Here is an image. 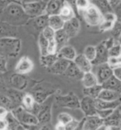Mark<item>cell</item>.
Wrapping results in <instances>:
<instances>
[{
  "label": "cell",
  "mask_w": 121,
  "mask_h": 130,
  "mask_svg": "<svg viewBox=\"0 0 121 130\" xmlns=\"http://www.w3.org/2000/svg\"><path fill=\"white\" fill-rule=\"evenodd\" d=\"M112 75L119 80H121V67L117 66L112 69Z\"/></svg>",
  "instance_id": "816d5d0a"
},
{
  "label": "cell",
  "mask_w": 121,
  "mask_h": 130,
  "mask_svg": "<svg viewBox=\"0 0 121 130\" xmlns=\"http://www.w3.org/2000/svg\"><path fill=\"white\" fill-rule=\"evenodd\" d=\"M38 43H39V48L40 52V56H44L48 54V41L44 37V36L40 33L38 36Z\"/></svg>",
  "instance_id": "f35d334b"
},
{
  "label": "cell",
  "mask_w": 121,
  "mask_h": 130,
  "mask_svg": "<svg viewBox=\"0 0 121 130\" xmlns=\"http://www.w3.org/2000/svg\"><path fill=\"white\" fill-rule=\"evenodd\" d=\"M107 1H108V3H110V5L111 6V7L115 8L118 5H119L121 0H107Z\"/></svg>",
  "instance_id": "680465c9"
},
{
  "label": "cell",
  "mask_w": 121,
  "mask_h": 130,
  "mask_svg": "<svg viewBox=\"0 0 121 130\" xmlns=\"http://www.w3.org/2000/svg\"><path fill=\"white\" fill-rule=\"evenodd\" d=\"M80 109L86 116L96 115V107L95 104V99L84 96L80 101Z\"/></svg>",
  "instance_id": "7c38bea8"
},
{
  "label": "cell",
  "mask_w": 121,
  "mask_h": 130,
  "mask_svg": "<svg viewBox=\"0 0 121 130\" xmlns=\"http://www.w3.org/2000/svg\"><path fill=\"white\" fill-rule=\"evenodd\" d=\"M64 74L75 79H82L83 76V73L78 68V66L74 64V61H70Z\"/></svg>",
  "instance_id": "f546056e"
},
{
  "label": "cell",
  "mask_w": 121,
  "mask_h": 130,
  "mask_svg": "<svg viewBox=\"0 0 121 130\" xmlns=\"http://www.w3.org/2000/svg\"><path fill=\"white\" fill-rule=\"evenodd\" d=\"M8 110H7L6 108H4L3 107H0V118H5V116H7Z\"/></svg>",
  "instance_id": "91938a15"
},
{
  "label": "cell",
  "mask_w": 121,
  "mask_h": 130,
  "mask_svg": "<svg viewBox=\"0 0 121 130\" xmlns=\"http://www.w3.org/2000/svg\"><path fill=\"white\" fill-rule=\"evenodd\" d=\"M41 34L44 36V37L48 41H52V40L54 39L55 31L53 29H52L51 28H49V27L48 26L42 31Z\"/></svg>",
  "instance_id": "f6af8a7d"
},
{
  "label": "cell",
  "mask_w": 121,
  "mask_h": 130,
  "mask_svg": "<svg viewBox=\"0 0 121 130\" xmlns=\"http://www.w3.org/2000/svg\"><path fill=\"white\" fill-rule=\"evenodd\" d=\"M48 53L49 54H54V53H57V45L54 39L52 40V41H48Z\"/></svg>",
  "instance_id": "681fc988"
},
{
  "label": "cell",
  "mask_w": 121,
  "mask_h": 130,
  "mask_svg": "<svg viewBox=\"0 0 121 130\" xmlns=\"http://www.w3.org/2000/svg\"><path fill=\"white\" fill-rule=\"evenodd\" d=\"M114 109H107V110H98L96 109V115L98 116H99V117L102 120L106 119L107 117H108V116L112 113Z\"/></svg>",
  "instance_id": "c3c4849f"
},
{
  "label": "cell",
  "mask_w": 121,
  "mask_h": 130,
  "mask_svg": "<svg viewBox=\"0 0 121 130\" xmlns=\"http://www.w3.org/2000/svg\"><path fill=\"white\" fill-rule=\"evenodd\" d=\"M5 94L10 98V100H11L15 108L21 105L22 100H23V97L24 95V93H23V91H18V90L13 89V88L12 89L7 88Z\"/></svg>",
  "instance_id": "cb8c5ba5"
},
{
  "label": "cell",
  "mask_w": 121,
  "mask_h": 130,
  "mask_svg": "<svg viewBox=\"0 0 121 130\" xmlns=\"http://www.w3.org/2000/svg\"><path fill=\"white\" fill-rule=\"evenodd\" d=\"M102 89H107V90H111V91H117L120 93L121 90V80H119L114 76H111V77L106 80V81L101 84Z\"/></svg>",
  "instance_id": "d4e9b609"
},
{
  "label": "cell",
  "mask_w": 121,
  "mask_h": 130,
  "mask_svg": "<svg viewBox=\"0 0 121 130\" xmlns=\"http://www.w3.org/2000/svg\"><path fill=\"white\" fill-rule=\"evenodd\" d=\"M30 94L32 95L35 102L40 104L45 101L48 97L53 95V91H48L43 87H37L32 90Z\"/></svg>",
  "instance_id": "e0dca14e"
},
{
  "label": "cell",
  "mask_w": 121,
  "mask_h": 130,
  "mask_svg": "<svg viewBox=\"0 0 121 130\" xmlns=\"http://www.w3.org/2000/svg\"><path fill=\"white\" fill-rule=\"evenodd\" d=\"M83 124H84V118L81 121H79L78 124L73 130H83Z\"/></svg>",
  "instance_id": "94428289"
},
{
  "label": "cell",
  "mask_w": 121,
  "mask_h": 130,
  "mask_svg": "<svg viewBox=\"0 0 121 130\" xmlns=\"http://www.w3.org/2000/svg\"><path fill=\"white\" fill-rule=\"evenodd\" d=\"M40 124H23V126L26 130H40Z\"/></svg>",
  "instance_id": "11a10c76"
},
{
  "label": "cell",
  "mask_w": 121,
  "mask_h": 130,
  "mask_svg": "<svg viewBox=\"0 0 121 130\" xmlns=\"http://www.w3.org/2000/svg\"><path fill=\"white\" fill-rule=\"evenodd\" d=\"M62 29L65 31V32L68 36L69 38L76 37L78 34L80 30V22L78 19L75 16L73 19L65 22Z\"/></svg>",
  "instance_id": "30bf717a"
},
{
  "label": "cell",
  "mask_w": 121,
  "mask_h": 130,
  "mask_svg": "<svg viewBox=\"0 0 121 130\" xmlns=\"http://www.w3.org/2000/svg\"><path fill=\"white\" fill-rule=\"evenodd\" d=\"M55 130H65V125L57 122L55 125Z\"/></svg>",
  "instance_id": "be15d7a7"
},
{
  "label": "cell",
  "mask_w": 121,
  "mask_h": 130,
  "mask_svg": "<svg viewBox=\"0 0 121 130\" xmlns=\"http://www.w3.org/2000/svg\"><path fill=\"white\" fill-rule=\"evenodd\" d=\"M65 22L59 16V15H48V26L51 28L56 32L60 29H62L64 26Z\"/></svg>",
  "instance_id": "f1b7e54d"
},
{
  "label": "cell",
  "mask_w": 121,
  "mask_h": 130,
  "mask_svg": "<svg viewBox=\"0 0 121 130\" xmlns=\"http://www.w3.org/2000/svg\"><path fill=\"white\" fill-rule=\"evenodd\" d=\"M96 49V55L95 58L91 64L92 66H98L103 63H107V58H108V48H107L103 42H101L98 44L97 46H95Z\"/></svg>",
  "instance_id": "9c48e42d"
},
{
  "label": "cell",
  "mask_w": 121,
  "mask_h": 130,
  "mask_svg": "<svg viewBox=\"0 0 121 130\" xmlns=\"http://www.w3.org/2000/svg\"><path fill=\"white\" fill-rule=\"evenodd\" d=\"M19 32L18 27L0 21V39L7 37H17Z\"/></svg>",
  "instance_id": "9a60e30c"
},
{
  "label": "cell",
  "mask_w": 121,
  "mask_h": 130,
  "mask_svg": "<svg viewBox=\"0 0 121 130\" xmlns=\"http://www.w3.org/2000/svg\"><path fill=\"white\" fill-rule=\"evenodd\" d=\"M7 125V130H17V128L20 126V122L15 117V116L12 114L11 111H9L7 116H5Z\"/></svg>",
  "instance_id": "e575fe53"
},
{
  "label": "cell",
  "mask_w": 121,
  "mask_h": 130,
  "mask_svg": "<svg viewBox=\"0 0 121 130\" xmlns=\"http://www.w3.org/2000/svg\"><path fill=\"white\" fill-rule=\"evenodd\" d=\"M40 130H53V128L51 125L49 124V123H48V124H42L41 127H40Z\"/></svg>",
  "instance_id": "6125c7cd"
},
{
  "label": "cell",
  "mask_w": 121,
  "mask_h": 130,
  "mask_svg": "<svg viewBox=\"0 0 121 130\" xmlns=\"http://www.w3.org/2000/svg\"><path fill=\"white\" fill-rule=\"evenodd\" d=\"M120 106L115 108L108 117L103 120V124L109 127H120Z\"/></svg>",
  "instance_id": "44dd1931"
},
{
  "label": "cell",
  "mask_w": 121,
  "mask_h": 130,
  "mask_svg": "<svg viewBox=\"0 0 121 130\" xmlns=\"http://www.w3.org/2000/svg\"><path fill=\"white\" fill-rule=\"evenodd\" d=\"M74 118L72 117V116L70 115L67 112H61L57 116V122H59L61 124H67L69 122H70Z\"/></svg>",
  "instance_id": "b9f144b4"
},
{
  "label": "cell",
  "mask_w": 121,
  "mask_h": 130,
  "mask_svg": "<svg viewBox=\"0 0 121 130\" xmlns=\"http://www.w3.org/2000/svg\"><path fill=\"white\" fill-rule=\"evenodd\" d=\"M78 123H79L78 120L73 119L70 122L65 124V130H73L78 124Z\"/></svg>",
  "instance_id": "f907efd6"
},
{
  "label": "cell",
  "mask_w": 121,
  "mask_h": 130,
  "mask_svg": "<svg viewBox=\"0 0 121 130\" xmlns=\"http://www.w3.org/2000/svg\"><path fill=\"white\" fill-rule=\"evenodd\" d=\"M121 55V47L120 44H114L112 47L108 49V56L109 57H120Z\"/></svg>",
  "instance_id": "ee69618b"
},
{
  "label": "cell",
  "mask_w": 121,
  "mask_h": 130,
  "mask_svg": "<svg viewBox=\"0 0 121 130\" xmlns=\"http://www.w3.org/2000/svg\"><path fill=\"white\" fill-rule=\"evenodd\" d=\"M111 32H112L113 38L115 40H119L120 39V21L117 20L115 23L113 28H111Z\"/></svg>",
  "instance_id": "bcb514c9"
},
{
  "label": "cell",
  "mask_w": 121,
  "mask_h": 130,
  "mask_svg": "<svg viewBox=\"0 0 121 130\" xmlns=\"http://www.w3.org/2000/svg\"><path fill=\"white\" fill-rule=\"evenodd\" d=\"M107 63L111 69L119 66L121 64V57H108Z\"/></svg>",
  "instance_id": "7bdbcfd3"
},
{
  "label": "cell",
  "mask_w": 121,
  "mask_h": 130,
  "mask_svg": "<svg viewBox=\"0 0 121 130\" xmlns=\"http://www.w3.org/2000/svg\"><path fill=\"white\" fill-rule=\"evenodd\" d=\"M97 99L104 101H115L120 100V93L111 91V90L102 89V91L98 94Z\"/></svg>",
  "instance_id": "4316f807"
},
{
  "label": "cell",
  "mask_w": 121,
  "mask_h": 130,
  "mask_svg": "<svg viewBox=\"0 0 121 130\" xmlns=\"http://www.w3.org/2000/svg\"><path fill=\"white\" fill-rule=\"evenodd\" d=\"M81 13L86 23L91 26H98L103 20V15L100 11L92 3L90 4L86 10Z\"/></svg>",
  "instance_id": "3957f363"
},
{
  "label": "cell",
  "mask_w": 121,
  "mask_h": 130,
  "mask_svg": "<svg viewBox=\"0 0 121 130\" xmlns=\"http://www.w3.org/2000/svg\"><path fill=\"white\" fill-rule=\"evenodd\" d=\"M97 130H120V127H109L102 124L101 127L98 128Z\"/></svg>",
  "instance_id": "9f6ffc18"
},
{
  "label": "cell",
  "mask_w": 121,
  "mask_h": 130,
  "mask_svg": "<svg viewBox=\"0 0 121 130\" xmlns=\"http://www.w3.org/2000/svg\"><path fill=\"white\" fill-rule=\"evenodd\" d=\"M82 81L84 88L91 87L95 86V85L98 84L96 76L92 71H91V72L84 73L82 78Z\"/></svg>",
  "instance_id": "d6a6232c"
},
{
  "label": "cell",
  "mask_w": 121,
  "mask_h": 130,
  "mask_svg": "<svg viewBox=\"0 0 121 130\" xmlns=\"http://www.w3.org/2000/svg\"><path fill=\"white\" fill-rule=\"evenodd\" d=\"M102 86L99 84H97L95 86H93L91 87H87L83 89V94L85 95V96H88L93 99H97L98 94L100 93V91H102Z\"/></svg>",
  "instance_id": "d590c367"
},
{
  "label": "cell",
  "mask_w": 121,
  "mask_h": 130,
  "mask_svg": "<svg viewBox=\"0 0 121 130\" xmlns=\"http://www.w3.org/2000/svg\"><path fill=\"white\" fill-rule=\"evenodd\" d=\"M17 1L18 0H0V10H3V8L7 7L10 3Z\"/></svg>",
  "instance_id": "f5cc1de1"
},
{
  "label": "cell",
  "mask_w": 121,
  "mask_h": 130,
  "mask_svg": "<svg viewBox=\"0 0 121 130\" xmlns=\"http://www.w3.org/2000/svg\"><path fill=\"white\" fill-rule=\"evenodd\" d=\"M65 3V0H48L44 14L48 15H58Z\"/></svg>",
  "instance_id": "ac0fdd59"
},
{
  "label": "cell",
  "mask_w": 121,
  "mask_h": 130,
  "mask_svg": "<svg viewBox=\"0 0 121 130\" xmlns=\"http://www.w3.org/2000/svg\"><path fill=\"white\" fill-rule=\"evenodd\" d=\"M21 41L17 37L0 39V54L6 57H16L21 50Z\"/></svg>",
  "instance_id": "7a4b0ae2"
},
{
  "label": "cell",
  "mask_w": 121,
  "mask_h": 130,
  "mask_svg": "<svg viewBox=\"0 0 121 130\" xmlns=\"http://www.w3.org/2000/svg\"><path fill=\"white\" fill-rule=\"evenodd\" d=\"M95 76L98 81V84L101 85L106 80L108 79L111 76H112V69L107 65V63L98 65Z\"/></svg>",
  "instance_id": "4fadbf2b"
},
{
  "label": "cell",
  "mask_w": 121,
  "mask_h": 130,
  "mask_svg": "<svg viewBox=\"0 0 121 130\" xmlns=\"http://www.w3.org/2000/svg\"><path fill=\"white\" fill-rule=\"evenodd\" d=\"M36 104V102L34 100V99L32 97V95H31L30 93L28 94H24V95L23 97V100H22V105H23V107L26 110H28V111H32L33 107Z\"/></svg>",
  "instance_id": "8d00e7d4"
},
{
  "label": "cell",
  "mask_w": 121,
  "mask_h": 130,
  "mask_svg": "<svg viewBox=\"0 0 121 130\" xmlns=\"http://www.w3.org/2000/svg\"><path fill=\"white\" fill-rule=\"evenodd\" d=\"M53 97L50 96L44 103L40 104L38 112L37 114V118L38 120L39 124H44L50 122L52 118V105L53 103Z\"/></svg>",
  "instance_id": "277c9868"
},
{
  "label": "cell",
  "mask_w": 121,
  "mask_h": 130,
  "mask_svg": "<svg viewBox=\"0 0 121 130\" xmlns=\"http://www.w3.org/2000/svg\"><path fill=\"white\" fill-rule=\"evenodd\" d=\"M41 0H23L22 3H33V2H39Z\"/></svg>",
  "instance_id": "e7e4bbea"
},
{
  "label": "cell",
  "mask_w": 121,
  "mask_h": 130,
  "mask_svg": "<svg viewBox=\"0 0 121 130\" xmlns=\"http://www.w3.org/2000/svg\"><path fill=\"white\" fill-rule=\"evenodd\" d=\"M69 39L70 38L68 37V36L66 35V33L65 32V31L63 29H60L58 31H56L55 35H54V41H55L56 45H57V51L59 50L61 48L66 45Z\"/></svg>",
  "instance_id": "83f0119b"
},
{
  "label": "cell",
  "mask_w": 121,
  "mask_h": 130,
  "mask_svg": "<svg viewBox=\"0 0 121 130\" xmlns=\"http://www.w3.org/2000/svg\"><path fill=\"white\" fill-rule=\"evenodd\" d=\"M48 15L46 14H43L40 16H37L33 19L31 21H28L27 25H30V27H32V28L37 31L38 34L40 35L42 31L48 27Z\"/></svg>",
  "instance_id": "8fae6325"
},
{
  "label": "cell",
  "mask_w": 121,
  "mask_h": 130,
  "mask_svg": "<svg viewBox=\"0 0 121 130\" xmlns=\"http://www.w3.org/2000/svg\"><path fill=\"white\" fill-rule=\"evenodd\" d=\"M83 55L85 56V57H86L87 60H89L91 62H92L94 60H95V55H96L95 46L88 45L86 48H85Z\"/></svg>",
  "instance_id": "ab89813d"
},
{
  "label": "cell",
  "mask_w": 121,
  "mask_h": 130,
  "mask_svg": "<svg viewBox=\"0 0 121 130\" xmlns=\"http://www.w3.org/2000/svg\"><path fill=\"white\" fill-rule=\"evenodd\" d=\"M10 84L13 89L18 90V91H23L28 87V79L24 74L15 73L12 74L10 78Z\"/></svg>",
  "instance_id": "ba28073f"
},
{
  "label": "cell",
  "mask_w": 121,
  "mask_h": 130,
  "mask_svg": "<svg viewBox=\"0 0 121 130\" xmlns=\"http://www.w3.org/2000/svg\"><path fill=\"white\" fill-rule=\"evenodd\" d=\"M56 102L58 106L70 109H80V100L74 92H70L65 95H57Z\"/></svg>",
  "instance_id": "52a82bcc"
},
{
  "label": "cell",
  "mask_w": 121,
  "mask_h": 130,
  "mask_svg": "<svg viewBox=\"0 0 121 130\" xmlns=\"http://www.w3.org/2000/svg\"><path fill=\"white\" fill-rule=\"evenodd\" d=\"M34 67L32 61L28 57H23L18 61L15 66V72L21 74H26L32 70Z\"/></svg>",
  "instance_id": "2e32d148"
},
{
  "label": "cell",
  "mask_w": 121,
  "mask_h": 130,
  "mask_svg": "<svg viewBox=\"0 0 121 130\" xmlns=\"http://www.w3.org/2000/svg\"><path fill=\"white\" fill-rule=\"evenodd\" d=\"M70 61H71L62 59V58H58L55 63L47 70L49 73L54 74H64L67 67H68V66L70 63Z\"/></svg>",
  "instance_id": "ffe728a7"
},
{
  "label": "cell",
  "mask_w": 121,
  "mask_h": 130,
  "mask_svg": "<svg viewBox=\"0 0 121 130\" xmlns=\"http://www.w3.org/2000/svg\"><path fill=\"white\" fill-rule=\"evenodd\" d=\"M47 2L48 1L41 0V1L33 3H22V7L30 19H33L44 14Z\"/></svg>",
  "instance_id": "8992f818"
},
{
  "label": "cell",
  "mask_w": 121,
  "mask_h": 130,
  "mask_svg": "<svg viewBox=\"0 0 121 130\" xmlns=\"http://www.w3.org/2000/svg\"><path fill=\"white\" fill-rule=\"evenodd\" d=\"M117 16L114 12L108 13L103 15V20L98 25V28H99L100 32H107V31H110L113 28L115 23L117 21Z\"/></svg>",
  "instance_id": "d6986e66"
},
{
  "label": "cell",
  "mask_w": 121,
  "mask_h": 130,
  "mask_svg": "<svg viewBox=\"0 0 121 130\" xmlns=\"http://www.w3.org/2000/svg\"><path fill=\"white\" fill-rule=\"evenodd\" d=\"M7 86H6V83L5 81L2 76V74L0 73V92H3V93H5L7 91Z\"/></svg>",
  "instance_id": "db71d44e"
},
{
  "label": "cell",
  "mask_w": 121,
  "mask_h": 130,
  "mask_svg": "<svg viewBox=\"0 0 121 130\" xmlns=\"http://www.w3.org/2000/svg\"><path fill=\"white\" fill-rule=\"evenodd\" d=\"M93 1L94 3L92 4H94L100 11L102 15L113 12V8L111 7L107 0H93Z\"/></svg>",
  "instance_id": "1f68e13d"
},
{
  "label": "cell",
  "mask_w": 121,
  "mask_h": 130,
  "mask_svg": "<svg viewBox=\"0 0 121 130\" xmlns=\"http://www.w3.org/2000/svg\"><path fill=\"white\" fill-rule=\"evenodd\" d=\"M57 55L58 58H62V59L73 61L76 56H77V53H76L75 49L72 46L67 45L66 44V45L61 48L57 52Z\"/></svg>",
  "instance_id": "603a6c76"
},
{
  "label": "cell",
  "mask_w": 121,
  "mask_h": 130,
  "mask_svg": "<svg viewBox=\"0 0 121 130\" xmlns=\"http://www.w3.org/2000/svg\"><path fill=\"white\" fill-rule=\"evenodd\" d=\"M17 130H26V129H25V128H24L23 126H21V125H20V126L19 128H17Z\"/></svg>",
  "instance_id": "03108f58"
},
{
  "label": "cell",
  "mask_w": 121,
  "mask_h": 130,
  "mask_svg": "<svg viewBox=\"0 0 121 130\" xmlns=\"http://www.w3.org/2000/svg\"><path fill=\"white\" fill-rule=\"evenodd\" d=\"M58 15H59V16L64 20V22L68 21L71 19H73L74 17H75L74 10L73 9V7L70 6L69 4L66 3H65L63 7H61Z\"/></svg>",
  "instance_id": "4dcf8cb0"
},
{
  "label": "cell",
  "mask_w": 121,
  "mask_h": 130,
  "mask_svg": "<svg viewBox=\"0 0 121 130\" xmlns=\"http://www.w3.org/2000/svg\"><path fill=\"white\" fill-rule=\"evenodd\" d=\"M91 3V0H75V7L78 9V12H82L86 10Z\"/></svg>",
  "instance_id": "60d3db41"
},
{
  "label": "cell",
  "mask_w": 121,
  "mask_h": 130,
  "mask_svg": "<svg viewBox=\"0 0 121 130\" xmlns=\"http://www.w3.org/2000/svg\"><path fill=\"white\" fill-rule=\"evenodd\" d=\"M29 20L30 18L25 13L22 3L20 1L11 3L3 10H0V21L13 26L24 25Z\"/></svg>",
  "instance_id": "6da1fadb"
},
{
  "label": "cell",
  "mask_w": 121,
  "mask_h": 130,
  "mask_svg": "<svg viewBox=\"0 0 121 130\" xmlns=\"http://www.w3.org/2000/svg\"><path fill=\"white\" fill-rule=\"evenodd\" d=\"M7 59L5 56L0 54V73L4 74L7 71Z\"/></svg>",
  "instance_id": "7dc6e473"
},
{
  "label": "cell",
  "mask_w": 121,
  "mask_h": 130,
  "mask_svg": "<svg viewBox=\"0 0 121 130\" xmlns=\"http://www.w3.org/2000/svg\"><path fill=\"white\" fill-rule=\"evenodd\" d=\"M103 124V120L97 115L88 116L84 117L83 130H97Z\"/></svg>",
  "instance_id": "5bb4252c"
},
{
  "label": "cell",
  "mask_w": 121,
  "mask_h": 130,
  "mask_svg": "<svg viewBox=\"0 0 121 130\" xmlns=\"http://www.w3.org/2000/svg\"><path fill=\"white\" fill-rule=\"evenodd\" d=\"M0 130H7V122L4 118H0Z\"/></svg>",
  "instance_id": "6f0895ef"
},
{
  "label": "cell",
  "mask_w": 121,
  "mask_h": 130,
  "mask_svg": "<svg viewBox=\"0 0 121 130\" xmlns=\"http://www.w3.org/2000/svg\"><path fill=\"white\" fill-rule=\"evenodd\" d=\"M0 107H3L8 111H11L15 108L10 98L3 92H0Z\"/></svg>",
  "instance_id": "74e56055"
},
{
  "label": "cell",
  "mask_w": 121,
  "mask_h": 130,
  "mask_svg": "<svg viewBox=\"0 0 121 130\" xmlns=\"http://www.w3.org/2000/svg\"><path fill=\"white\" fill-rule=\"evenodd\" d=\"M95 107L98 110H107V109H115L120 106V100L115 101H104L95 99Z\"/></svg>",
  "instance_id": "484cf974"
},
{
  "label": "cell",
  "mask_w": 121,
  "mask_h": 130,
  "mask_svg": "<svg viewBox=\"0 0 121 130\" xmlns=\"http://www.w3.org/2000/svg\"><path fill=\"white\" fill-rule=\"evenodd\" d=\"M58 57L57 55V53H54V54H48L44 55V56H40V63L43 67H45L46 69L51 67L55 62L57 61Z\"/></svg>",
  "instance_id": "836d02e7"
},
{
  "label": "cell",
  "mask_w": 121,
  "mask_h": 130,
  "mask_svg": "<svg viewBox=\"0 0 121 130\" xmlns=\"http://www.w3.org/2000/svg\"><path fill=\"white\" fill-rule=\"evenodd\" d=\"M74 64L78 66V68L82 71V72L87 73V72H91L92 71V64L89 60H87L83 54H79L77 55L73 61Z\"/></svg>",
  "instance_id": "7402d4cb"
},
{
  "label": "cell",
  "mask_w": 121,
  "mask_h": 130,
  "mask_svg": "<svg viewBox=\"0 0 121 130\" xmlns=\"http://www.w3.org/2000/svg\"><path fill=\"white\" fill-rule=\"evenodd\" d=\"M18 120L20 125L23 124H39L38 120L34 114L26 110L22 106H19L11 111Z\"/></svg>",
  "instance_id": "5b68a950"
}]
</instances>
